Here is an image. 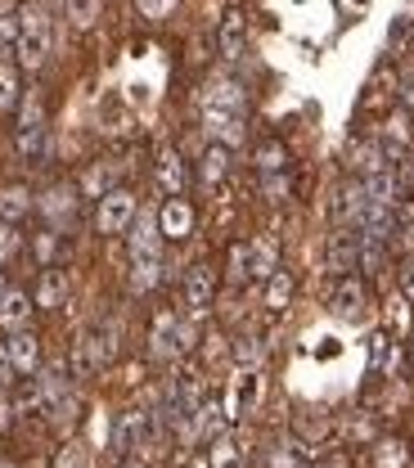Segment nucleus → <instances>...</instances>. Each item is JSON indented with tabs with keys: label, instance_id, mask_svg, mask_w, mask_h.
Listing matches in <instances>:
<instances>
[{
	"label": "nucleus",
	"instance_id": "49530a36",
	"mask_svg": "<svg viewBox=\"0 0 414 468\" xmlns=\"http://www.w3.org/2000/svg\"><path fill=\"white\" fill-rule=\"evenodd\" d=\"M18 383V374H14V365H9V351H5V343H0V392H9Z\"/></svg>",
	"mask_w": 414,
	"mask_h": 468
},
{
	"label": "nucleus",
	"instance_id": "79ce46f5",
	"mask_svg": "<svg viewBox=\"0 0 414 468\" xmlns=\"http://www.w3.org/2000/svg\"><path fill=\"white\" fill-rule=\"evenodd\" d=\"M18 252H23V234H18V226H0V271H5Z\"/></svg>",
	"mask_w": 414,
	"mask_h": 468
},
{
	"label": "nucleus",
	"instance_id": "09e8293b",
	"mask_svg": "<svg viewBox=\"0 0 414 468\" xmlns=\"http://www.w3.org/2000/svg\"><path fill=\"white\" fill-rule=\"evenodd\" d=\"M9 419H14V406H9V392H0V432L9 428Z\"/></svg>",
	"mask_w": 414,
	"mask_h": 468
},
{
	"label": "nucleus",
	"instance_id": "cd10ccee",
	"mask_svg": "<svg viewBox=\"0 0 414 468\" xmlns=\"http://www.w3.org/2000/svg\"><path fill=\"white\" fill-rule=\"evenodd\" d=\"M226 176H230V149L226 144H207L203 158H198V185L203 189H217Z\"/></svg>",
	"mask_w": 414,
	"mask_h": 468
},
{
	"label": "nucleus",
	"instance_id": "9b49d317",
	"mask_svg": "<svg viewBox=\"0 0 414 468\" xmlns=\"http://www.w3.org/2000/svg\"><path fill=\"white\" fill-rule=\"evenodd\" d=\"M365 207H369L365 185H360L356 176L352 180H343V185H338V194H334V230H360Z\"/></svg>",
	"mask_w": 414,
	"mask_h": 468
},
{
	"label": "nucleus",
	"instance_id": "20e7f679",
	"mask_svg": "<svg viewBox=\"0 0 414 468\" xmlns=\"http://www.w3.org/2000/svg\"><path fill=\"white\" fill-rule=\"evenodd\" d=\"M163 248H167V239L158 230V212H140L135 217V226L126 230V257H131V266H144V261H163Z\"/></svg>",
	"mask_w": 414,
	"mask_h": 468
},
{
	"label": "nucleus",
	"instance_id": "7ed1b4c3",
	"mask_svg": "<svg viewBox=\"0 0 414 468\" xmlns=\"http://www.w3.org/2000/svg\"><path fill=\"white\" fill-rule=\"evenodd\" d=\"M154 432H158V419H154V410H122L118 419H113V451H118V460L126 455H135V451H144L149 441H154Z\"/></svg>",
	"mask_w": 414,
	"mask_h": 468
},
{
	"label": "nucleus",
	"instance_id": "c03bdc74",
	"mask_svg": "<svg viewBox=\"0 0 414 468\" xmlns=\"http://www.w3.org/2000/svg\"><path fill=\"white\" fill-rule=\"evenodd\" d=\"M397 284H401V297L414 302V252H406V257L397 261Z\"/></svg>",
	"mask_w": 414,
	"mask_h": 468
},
{
	"label": "nucleus",
	"instance_id": "423d86ee",
	"mask_svg": "<svg viewBox=\"0 0 414 468\" xmlns=\"http://www.w3.org/2000/svg\"><path fill=\"white\" fill-rule=\"evenodd\" d=\"M180 324H185V315H176V311H158V315H154V324H149V360L167 365V360L185 356Z\"/></svg>",
	"mask_w": 414,
	"mask_h": 468
},
{
	"label": "nucleus",
	"instance_id": "a19ab883",
	"mask_svg": "<svg viewBox=\"0 0 414 468\" xmlns=\"http://www.w3.org/2000/svg\"><path fill=\"white\" fill-rule=\"evenodd\" d=\"M180 0H135V14L144 18V23H163V18H172L176 14Z\"/></svg>",
	"mask_w": 414,
	"mask_h": 468
},
{
	"label": "nucleus",
	"instance_id": "a18cd8bd",
	"mask_svg": "<svg viewBox=\"0 0 414 468\" xmlns=\"http://www.w3.org/2000/svg\"><path fill=\"white\" fill-rule=\"evenodd\" d=\"M397 100H401V109L414 113V68H406V77L397 81Z\"/></svg>",
	"mask_w": 414,
	"mask_h": 468
},
{
	"label": "nucleus",
	"instance_id": "2eb2a0df",
	"mask_svg": "<svg viewBox=\"0 0 414 468\" xmlns=\"http://www.w3.org/2000/svg\"><path fill=\"white\" fill-rule=\"evenodd\" d=\"M5 351H9V365H14V374H18V378H37V369L46 365V356H41V338H37L32 329L9 334V338H5Z\"/></svg>",
	"mask_w": 414,
	"mask_h": 468
},
{
	"label": "nucleus",
	"instance_id": "c85d7f7f",
	"mask_svg": "<svg viewBox=\"0 0 414 468\" xmlns=\"http://www.w3.org/2000/svg\"><path fill=\"white\" fill-rule=\"evenodd\" d=\"M27 252H32V261L41 266V271H50V266H59V257H63V234L59 230H37L32 234V243H27Z\"/></svg>",
	"mask_w": 414,
	"mask_h": 468
},
{
	"label": "nucleus",
	"instance_id": "393cba45",
	"mask_svg": "<svg viewBox=\"0 0 414 468\" xmlns=\"http://www.w3.org/2000/svg\"><path fill=\"white\" fill-rule=\"evenodd\" d=\"M23 104V72L9 55H0V117H14Z\"/></svg>",
	"mask_w": 414,
	"mask_h": 468
},
{
	"label": "nucleus",
	"instance_id": "ea45409f",
	"mask_svg": "<svg viewBox=\"0 0 414 468\" xmlns=\"http://www.w3.org/2000/svg\"><path fill=\"white\" fill-rule=\"evenodd\" d=\"M293 194V172H284V176H261V198L266 203H284Z\"/></svg>",
	"mask_w": 414,
	"mask_h": 468
},
{
	"label": "nucleus",
	"instance_id": "7c9ffc66",
	"mask_svg": "<svg viewBox=\"0 0 414 468\" xmlns=\"http://www.w3.org/2000/svg\"><path fill=\"white\" fill-rule=\"evenodd\" d=\"M104 14V0H63V18L72 32H90Z\"/></svg>",
	"mask_w": 414,
	"mask_h": 468
},
{
	"label": "nucleus",
	"instance_id": "f8f14e48",
	"mask_svg": "<svg viewBox=\"0 0 414 468\" xmlns=\"http://www.w3.org/2000/svg\"><path fill=\"white\" fill-rule=\"evenodd\" d=\"M329 311L338 315V320H365V311H369V289H365V280L360 275H347V280H338L334 292H329Z\"/></svg>",
	"mask_w": 414,
	"mask_h": 468
},
{
	"label": "nucleus",
	"instance_id": "de8ad7c7",
	"mask_svg": "<svg viewBox=\"0 0 414 468\" xmlns=\"http://www.w3.org/2000/svg\"><path fill=\"white\" fill-rule=\"evenodd\" d=\"M383 356H387V334H374V343H369V369H378Z\"/></svg>",
	"mask_w": 414,
	"mask_h": 468
},
{
	"label": "nucleus",
	"instance_id": "f257e3e1",
	"mask_svg": "<svg viewBox=\"0 0 414 468\" xmlns=\"http://www.w3.org/2000/svg\"><path fill=\"white\" fill-rule=\"evenodd\" d=\"M50 46H55V37H50V9L41 0L18 5V41H14L18 72H41L46 58H50Z\"/></svg>",
	"mask_w": 414,
	"mask_h": 468
},
{
	"label": "nucleus",
	"instance_id": "c756f323",
	"mask_svg": "<svg viewBox=\"0 0 414 468\" xmlns=\"http://www.w3.org/2000/svg\"><path fill=\"white\" fill-rule=\"evenodd\" d=\"M369 464L374 468H406L410 464V441H401V437H383V441H374Z\"/></svg>",
	"mask_w": 414,
	"mask_h": 468
},
{
	"label": "nucleus",
	"instance_id": "f3484780",
	"mask_svg": "<svg viewBox=\"0 0 414 468\" xmlns=\"http://www.w3.org/2000/svg\"><path fill=\"white\" fill-rule=\"evenodd\" d=\"M32 315H37L32 292L9 289L0 297V334H23V329H32Z\"/></svg>",
	"mask_w": 414,
	"mask_h": 468
},
{
	"label": "nucleus",
	"instance_id": "b1692460",
	"mask_svg": "<svg viewBox=\"0 0 414 468\" xmlns=\"http://www.w3.org/2000/svg\"><path fill=\"white\" fill-rule=\"evenodd\" d=\"M293 292H297V275L280 266V271L261 284V302H266V311H271V315H284V311H289V302H293Z\"/></svg>",
	"mask_w": 414,
	"mask_h": 468
},
{
	"label": "nucleus",
	"instance_id": "ddd939ff",
	"mask_svg": "<svg viewBox=\"0 0 414 468\" xmlns=\"http://www.w3.org/2000/svg\"><path fill=\"white\" fill-rule=\"evenodd\" d=\"M324 266L347 280L360 271V230H334L329 234V248H324Z\"/></svg>",
	"mask_w": 414,
	"mask_h": 468
},
{
	"label": "nucleus",
	"instance_id": "2f4dec72",
	"mask_svg": "<svg viewBox=\"0 0 414 468\" xmlns=\"http://www.w3.org/2000/svg\"><path fill=\"white\" fill-rule=\"evenodd\" d=\"M109 189H118V185H113V167H109V163H95L90 172H81V180H77V194H81V198H95V203H100Z\"/></svg>",
	"mask_w": 414,
	"mask_h": 468
},
{
	"label": "nucleus",
	"instance_id": "4be33fe9",
	"mask_svg": "<svg viewBox=\"0 0 414 468\" xmlns=\"http://www.w3.org/2000/svg\"><path fill=\"white\" fill-rule=\"evenodd\" d=\"M252 167H257V176H284L293 172V158H289V144L284 140H261L257 149H252Z\"/></svg>",
	"mask_w": 414,
	"mask_h": 468
},
{
	"label": "nucleus",
	"instance_id": "0eeeda50",
	"mask_svg": "<svg viewBox=\"0 0 414 468\" xmlns=\"http://www.w3.org/2000/svg\"><path fill=\"white\" fill-rule=\"evenodd\" d=\"M378 144H383V154H387V163L397 167L406 154H410V144H414V113L410 109H392V113L383 117V126H378Z\"/></svg>",
	"mask_w": 414,
	"mask_h": 468
},
{
	"label": "nucleus",
	"instance_id": "412c9836",
	"mask_svg": "<svg viewBox=\"0 0 414 468\" xmlns=\"http://www.w3.org/2000/svg\"><path fill=\"white\" fill-rule=\"evenodd\" d=\"M32 302H37V311H59L63 302H68V275H63L59 266H50V271L37 275Z\"/></svg>",
	"mask_w": 414,
	"mask_h": 468
},
{
	"label": "nucleus",
	"instance_id": "39448f33",
	"mask_svg": "<svg viewBox=\"0 0 414 468\" xmlns=\"http://www.w3.org/2000/svg\"><path fill=\"white\" fill-rule=\"evenodd\" d=\"M77 203H81V194H77V185H68V180H55V185H46V189L37 194V212H41V221H46L50 230H63V226L77 221Z\"/></svg>",
	"mask_w": 414,
	"mask_h": 468
},
{
	"label": "nucleus",
	"instance_id": "473e14b6",
	"mask_svg": "<svg viewBox=\"0 0 414 468\" xmlns=\"http://www.w3.org/2000/svg\"><path fill=\"white\" fill-rule=\"evenodd\" d=\"M230 356H235L239 369H257V365L266 360V338H261V334H239Z\"/></svg>",
	"mask_w": 414,
	"mask_h": 468
},
{
	"label": "nucleus",
	"instance_id": "9d476101",
	"mask_svg": "<svg viewBox=\"0 0 414 468\" xmlns=\"http://www.w3.org/2000/svg\"><path fill=\"white\" fill-rule=\"evenodd\" d=\"M198 226V212H194V203L180 194V198H163V207H158V230L167 243H185L189 234Z\"/></svg>",
	"mask_w": 414,
	"mask_h": 468
},
{
	"label": "nucleus",
	"instance_id": "dca6fc26",
	"mask_svg": "<svg viewBox=\"0 0 414 468\" xmlns=\"http://www.w3.org/2000/svg\"><path fill=\"white\" fill-rule=\"evenodd\" d=\"M154 180H158V189L167 194V198H180L185 189H189V167H185V158H180V149H158V163H154Z\"/></svg>",
	"mask_w": 414,
	"mask_h": 468
},
{
	"label": "nucleus",
	"instance_id": "603ef678",
	"mask_svg": "<svg viewBox=\"0 0 414 468\" xmlns=\"http://www.w3.org/2000/svg\"><path fill=\"white\" fill-rule=\"evenodd\" d=\"M185 468H207V460H194V464H185Z\"/></svg>",
	"mask_w": 414,
	"mask_h": 468
},
{
	"label": "nucleus",
	"instance_id": "37998d69",
	"mask_svg": "<svg viewBox=\"0 0 414 468\" xmlns=\"http://www.w3.org/2000/svg\"><path fill=\"white\" fill-rule=\"evenodd\" d=\"M50 468H86V446L81 441H63L55 451V464Z\"/></svg>",
	"mask_w": 414,
	"mask_h": 468
},
{
	"label": "nucleus",
	"instance_id": "1a4fd4ad",
	"mask_svg": "<svg viewBox=\"0 0 414 468\" xmlns=\"http://www.w3.org/2000/svg\"><path fill=\"white\" fill-rule=\"evenodd\" d=\"M118 338H122L118 320H100L90 334H81V343H77V347L86 351V360H90V369H95V374H100V369H109V365L118 360Z\"/></svg>",
	"mask_w": 414,
	"mask_h": 468
},
{
	"label": "nucleus",
	"instance_id": "6ab92c4d",
	"mask_svg": "<svg viewBox=\"0 0 414 468\" xmlns=\"http://www.w3.org/2000/svg\"><path fill=\"white\" fill-rule=\"evenodd\" d=\"M248 271H252V280H261V284L280 271V239H275V234L248 239Z\"/></svg>",
	"mask_w": 414,
	"mask_h": 468
},
{
	"label": "nucleus",
	"instance_id": "f03ea898",
	"mask_svg": "<svg viewBox=\"0 0 414 468\" xmlns=\"http://www.w3.org/2000/svg\"><path fill=\"white\" fill-rule=\"evenodd\" d=\"M135 217H140V198H135V189H109L100 203H95V230L104 234V239H122V234L135 226Z\"/></svg>",
	"mask_w": 414,
	"mask_h": 468
},
{
	"label": "nucleus",
	"instance_id": "aec40b11",
	"mask_svg": "<svg viewBox=\"0 0 414 468\" xmlns=\"http://www.w3.org/2000/svg\"><path fill=\"white\" fill-rule=\"evenodd\" d=\"M37 212V194L27 185H0V226H23Z\"/></svg>",
	"mask_w": 414,
	"mask_h": 468
},
{
	"label": "nucleus",
	"instance_id": "a878e982",
	"mask_svg": "<svg viewBox=\"0 0 414 468\" xmlns=\"http://www.w3.org/2000/svg\"><path fill=\"white\" fill-rule=\"evenodd\" d=\"M203 126H207V135H212V144H226L230 154H235L239 144H243V117L239 113H203Z\"/></svg>",
	"mask_w": 414,
	"mask_h": 468
},
{
	"label": "nucleus",
	"instance_id": "5fc2aeb1",
	"mask_svg": "<svg viewBox=\"0 0 414 468\" xmlns=\"http://www.w3.org/2000/svg\"><path fill=\"white\" fill-rule=\"evenodd\" d=\"M41 5H63V0H41Z\"/></svg>",
	"mask_w": 414,
	"mask_h": 468
},
{
	"label": "nucleus",
	"instance_id": "6e6552de",
	"mask_svg": "<svg viewBox=\"0 0 414 468\" xmlns=\"http://www.w3.org/2000/svg\"><path fill=\"white\" fill-rule=\"evenodd\" d=\"M180 292H185V311H189V320L207 315V311H212V302H217V271H212V266H203V261H198V266H189Z\"/></svg>",
	"mask_w": 414,
	"mask_h": 468
},
{
	"label": "nucleus",
	"instance_id": "bb28decb",
	"mask_svg": "<svg viewBox=\"0 0 414 468\" xmlns=\"http://www.w3.org/2000/svg\"><path fill=\"white\" fill-rule=\"evenodd\" d=\"M14 149H18V163L37 167L46 158V149H50V126H23V131H14Z\"/></svg>",
	"mask_w": 414,
	"mask_h": 468
},
{
	"label": "nucleus",
	"instance_id": "58836bf2",
	"mask_svg": "<svg viewBox=\"0 0 414 468\" xmlns=\"http://www.w3.org/2000/svg\"><path fill=\"white\" fill-rule=\"evenodd\" d=\"M163 280V261H144V266H131V292H154Z\"/></svg>",
	"mask_w": 414,
	"mask_h": 468
},
{
	"label": "nucleus",
	"instance_id": "e433bc0d",
	"mask_svg": "<svg viewBox=\"0 0 414 468\" xmlns=\"http://www.w3.org/2000/svg\"><path fill=\"white\" fill-rule=\"evenodd\" d=\"M14 41H18V5L0 0V55H14Z\"/></svg>",
	"mask_w": 414,
	"mask_h": 468
},
{
	"label": "nucleus",
	"instance_id": "4c0bfd02",
	"mask_svg": "<svg viewBox=\"0 0 414 468\" xmlns=\"http://www.w3.org/2000/svg\"><path fill=\"white\" fill-rule=\"evenodd\" d=\"M226 280L235 289L252 280V271H248V243H230V252H226Z\"/></svg>",
	"mask_w": 414,
	"mask_h": 468
},
{
	"label": "nucleus",
	"instance_id": "4468645a",
	"mask_svg": "<svg viewBox=\"0 0 414 468\" xmlns=\"http://www.w3.org/2000/svg\"><path fill=\"white\" fill-rule=\"evenodd\" d=\"M243 46H248V14H243V5H230L217 23V55L235 63L243 55Z\"/></svg>",
	"mask_w": 414,
	"mask_h": 468
},
{
	"label": "nucleus",
	"instance_id": "8fccbe9b",
	"mask_svg": "<svg viewBox=\"0 0 414 468\" xmlns=\"http://www.w3.org/2000/svg\"><path fill=\"white\" fill-rule=\"evenodd\" d=\"M118 468H149V460L144 455H126V460H118Z\"/></svg>",
	"mask_w": 414,
	"mask_h": 468
},
{
	"label": "nucleus",
	"instance_id": "f704fd0d",
	"mask_svg": "<svg viewBox=\"0 0 414 468\" xmlns=\"http://www.w3.org/2000/svg\"><path fill=\"white\" fill-rule=\"evenodd\" d=\"M239 460H243V451H239L235 432H221L207 451V468H239Z\"/></svg>",
	"mask_w": 414,
	"mask_h": 468
},
{
	"label": "nucleus",
	"instance_id": "5701e85b",
	"mask_svg": "<svg viewBox=\"0 0 414 468\" xmlns=\"http://www.w3.org/2000/svg\"><path fill=\"white\" fill-rule=\"evenodd\" d=\"M347 158H352L356 180H369V176H378V172H387V167H392L378 140H356V144H352V154H347Z\"/></svg>",
	"mask_w": 414,
	"mask_h": 468
},
{
	"label": "nucleus",
	"instance_id": "c9c22d12",
	"mask_svg": "<svg viewBox=\"0 0 414 468\" xmlns=\"http://www.w3.org/2000/svg\"><path fill=\"white\" fill-rule=\"evenodd\" d=\"M9 406H14V414H23V419H37V414H41V392H37V378H23V383H18V392L9 397Z\"/></svg>",
	"mask_w": 414,
	"mask_h": 468
},
{
	"label": "nucleus",
	"instance_id": "a211bd4d",
	"mask_svg": "<svg viewBox=\"0 0 414 468\" xmlns=\"http://www.w3.org/2000/svg\"><path fill=\"white\" fill-rule=\"evenodd\" d=\"M248 109V95H243V86L239 81H207V90H203V113H239L243 117Z\"/></svg>",
	"mask_w": 414,
	"mask_h": 468
},
{
	"label": "nucleus",
	"instance_id": "864d4df0",
	"mask_svg": "<svg viewBox=\"0 0 414 468\" xmlns=\"http://www.w3.org/2000/svg\"><path fill=\"white\" fill-rule=\"evenodd\" d=\"M0 468H18V464H14V460H0Z\"/></svg>",
	"mask_w": 414,
	"mask_h": 468
},
{
	"label": "nucleus",
	"instance_id": "3c124183",
	"mask_svg": "<svg viewBox=\"0 0 414 468\" xmlns=\"http://www.w3.org/2000/svg\"><path fill=\"white\" fill-rule=\"evenodd\" d=\"M5 292H9V280H5V271H0V297H5Z\"/></svg>",
	"mask_w": 414,
	"mask_h": 468
},
{
	"label": "nucleus",
	"instance_id": "72a5a7b5",
	"mask_svg": "<svg viewBox=\"0 0 414 468\" xmlns=\"http://www.w3.org/2000/svg\"><path fill=\"white\" fill-rule=\"evenodd\" d=\"M23 126H50V122H46L41 90H23V104H18V113H14V131H23Z\"/></svg>",
	"mask_w": 414,
	"mask_h": 468
}]
</instances>
